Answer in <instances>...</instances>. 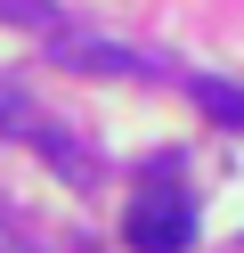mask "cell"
<instances>
[{"label": "cell", "mask_w": 244, "mask_h": 253, "mask_svg": "<svg viewBox=\"0 0 244 253\" xmlns=\"http://www.w3.org/2000/svg\"><path fill=\"white\" fill-rule=\"evenodd\" d=\"M122 245H130V253H187V245H195V212H187V196L146 188V196L122 212Z\"/></svg>", "instance_id": "6da1fadb"}, {"label": "cell", "mask_w": 244, "mask_h": 253, "mask_svg": "<svg viewBox=\"0 0 244 253\" xmlns=\"http://www.w3.org/2000/svg\"><path fill=\"white\" fill-rule=\"evenodd\" d=\"M57 41V66H73V74H130V82H139V74H155V57H139V49H114V41H81V33H49Z\"/></svg>", "instance_id": "7a4b0ae2"}, {"label": "cell", "mask_w": 244, "mask_h": 253, "mask_svg": "<svg viewBox=\"0 0 244 253\" xmlns=\"http://www.w3.org/2000/svg\"><path fill=\"white\" fill-rule=\"evenodd\" d=\"M187 106H204L220 131H244V90L236 82H211V74H187Z\"/></svg>", "instance_id": "3957f363"}, {"label": "cell", "mask_w": 244, "mask_h": 253, "mask_svg": "<svg viewBox=\"0 0 244 253\" xmlns=\"http://www.w3.org/2000/svg\"><path fill=\"white\" fill-rule=\"evenodd\" d=\"M0 25H25V33H65L57 0H0Z\"/></svg>", "instance_id": "277c9868"}, {"label": "cell", "mask_w": 244, "mask_h": 253, "mask_svg": "<svg viewBox=\"0 0 244 253\" xmlns=\"http://www.w3.org/2000/svg\"><path fill=\"white\" fill-rule=\"evenodd\" d=\"M0 131H8V139H25V131H33V106L16 98L8 82H0Z\"/></svg>", "instance_id": "5b68a950"}]
</instances>
